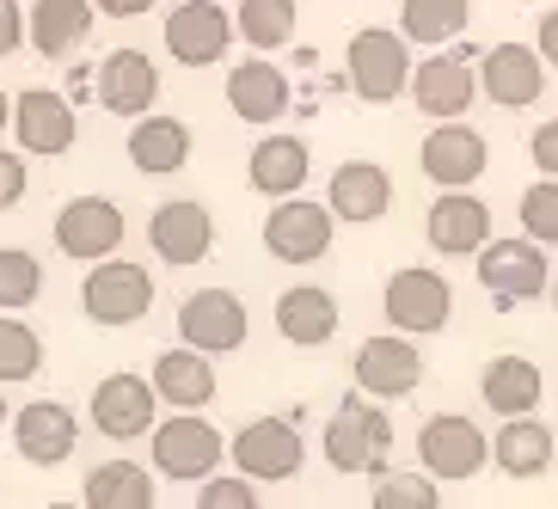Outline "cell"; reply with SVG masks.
Wrapping results in <instances>:
<instances>
[{"mask_svg": "<svg viewBox=\"0 0 558 509\" xmlns=\"http://www.w3.org/2000/svg\"><path fill=\"white\" fill-rule=\"evenodd\" d=\"M56 252L74 264H99V258H117L123 240H130V215L117 197H68L56 209Z\"/></svg>", "mask_w": 558, "mask_h": 509, "instance_id": "cell-5", "label": "cell"}, {"mask_svg": "<svg viewBox=\"0 0 558 509\" xmlns=\"http://www.w3.org/2000/svg\"><path fill=\"white\" fill-rule=\"evenodd\" d=\"M0 424H13V405H7V387H0Z\"/></svg>", "mask_w": 558, "mask_h": 509, "instance_id": "cell-46", "label": "cell"}, {"mask_svg": "<svg viewBox=\"0 0 558 509\" xmlns=\"http://www.w3.org/2000/svg\"><path fill=\"white\" fill-rule=\"evenodd\" d=\"M478 393H485V405H492L497 417H527V411H541V399H546V375L527 356H515V350H509V356L485 362Z\"/></svg>", "mask_w": 558, "mask_h": 509, "instance_id": "cell-30", "label": "cell"}, {"mask_svg": "<svg viewBox=\"0 0 558 509\" xmlns=\"http://www.w3.org/2000/svg\"><path fill=\"white\" fill-rule=\"evenodd\" d=\"M307 172H313V154H307L301 135H264L258 148H252V160H246L252 191H258V197H277V203L282 197H301Z\"/></svg>", "mask_w": 558, "mask_h": 509, "instance_id": "cell-28", "label": "cell"}, {"mask_svg": "<svg viewBox=\"0 0 558 509\" xmlns=\"http://www.w3.org/2000/svg\"><path fill=\"white\" fill-rule=\"evenodd\" d=\"M13 142H19V154L62 160L81 142V117H74L68 93H56V86H25V93H13Z\"/></svg>", "mask_w": 558, "mask_h": 509, "instance_id": "cell-10", "label": "cell"}, {"mask_svg": "<svg viewBox=\"0 0 558 509\" xmlns=\"http://www.w3.org/2000/svg\"><path fill=\"white\" fill-rule=\"evenodd\" d=\"M553 473H558V455H553Z\"/></svg>", "mask_w": 558, "mask_h": 509, "instance_id": "cell-49", "label": "cell"}, {"mask_svg": "<svg viewBox=\"0 0 558 509\" xmlns=\"http://www.w3.org/2000/svg\"><path fill=\"white\" fill-rule=\"evenodd\" d=\"M380 307H387L393 331H405V338H429V331H442L448 319H454V289H448L442 270H429V264H405V270L387 277Z\"/></svg>", "mask_w": 558, "mask_h": 509, "instance_id": "cell-8", "label": "cell"}, {"mask_svg": "<svg viewBox=\"0 0 558 509\" xmlns=\"http://www.w3.org/2000/svg\"><path fill=\"white\" fill-rule=\"evenodd\" d=\"M473 50H454V56H424V62L411 68V105L429 117V123H454V117H466V105H473L478 93V68L466 62Z\"/></svg>", "mask_w": 558, "mask_h": 509, "instance_id": "cell-16", "label": "cell"}, {"mask_svg": "<svg viewBox=\"0 0 558 509\" xmlns=\"http://www.w3.org/2000/svg\"><path fill=\"white\" fill-rule=\"evenodd\" d=\"M228 455L252 485H282V478L301 473L307 443H301L295 417H252V424H240V436L228 443Z\"/></svg>", "mask_w": 558, "mask_h": 509, "instance_id": "cell-9", "label": "cell"}, {"mask_svg": "<svg viewBox=\"0 0 558 509\" xmlns=\"http://www.w3.org/2000/svg\"><path fill=\"white\" fill-rule=\"evenodd\" d=\"M7 429H13L19 460H32V466H62V460H74V448H81V417H74L62 399H32V405H19Z\"/></svg>", "mask_w": 558, "mask_h": 509, "instance_id": "cell-18", "label": "cell"}, {"mask_svg": "<svg viewBox=\"0 0 558 509\" xmlns=\"http://www.w3.org/2000/svg\"><path fill=\"white\" fill-rule=\"evenodd\" d=\"M184 160H191V123L184 117L148 111L130 123V166L142 179H172V172H184Z\"/></svg>", "mask_w": 558, "mask_h": 509, "instance_id": "cell-26", "label": "cell"}, {"mask_svg": "<svg viewBox=\"0 0 558 509\" xmlns=\"http://www.w3.org/2000/svg\"><path fill=\"white\" fill-rule=\"evenodd\" d=\"M473 19V0H405L399 7V32L424 50H448Z\"/></svg>", "mask_w": 558, "mask_h": 509, "instance_id": "cell-33", "label": "cell"}, {"mask_svg": "<svg viewBox=\"0 0 558 509\" xmlns=\"http://www.w3.org/2000/svg\"><path fill=\"white\" fill-rule=\"evenodd\" d=\"M93 7H99L105 19H142L154 7V0H93Z\"/></svg>", "mask_w": 558, "mask_h": 509, "instance_id": "cell-44", "label": "cell"}, {"mask_svg": "<svg viewBox=\"0 0 558 509\" xmlns=\"http://www.w3.org/2000/svg\"><path fill=\"white\" fill-rule=\"evenodd\" d=\"M44 295V264L25 246H0V313H25Z\"/></svg>", "mask_w": 558, "mask_h": 509, "instance_id": "cell-36", "label": "cell"}, {"mask_svg": "<svg viewBox=\"0 0 558 509\" xmlns=\"http://www.w3.org/2000/svg\"><path fill=\"white\" fill-rule=\"evenodd\" d=\"M553 307H558V270H553Z\"/></svg>", "mask_w": 558, "mask_h": 509, "instance_id": "cell-48", "label": "cell"}, {"mask_svg": "<svg viewBox=\"0 0 558 509\" xmlns=\"http://www.w3.org/2000/svg\"><path fill=\"white\" fill-rule=\"evenodd\" d=\"M478 264V282H485V295H497V307H522V301H541V289H553V264H546L541 240H485L473 252Z\"/></svg>", "mask_w": 558, "mask_h": 509, "instance_id": "cell-4", "label": "cell"}, {"mask_svg": "<svg viewBox=\"0 0 558 509\" xmlns=\"http://www.w3.org/2000/svg\"><path fill=\"white\" fill-rule=\"evenodd\" d=\"M197 509H258V485L246 473H209Z\"/></svg>", "mask_w": 558, "mask_h": 509, "instance_id": "cell-39", "label": "cell"}, {"mask_svg": "<svg viewBox=\"0 0 558 509\" xmlns=\"http://www.w3.org/2000/svg\"><path fill=\"white\" fill-rule=\"evenodd\" d=\"M25 191H32V166H25V154L0 148V215L19 209V203H25Z\"/></svg>", "mask_w": 558, "mask_h": 509, "instance_id": "cell-40", "label": "cell"}, {"mask_svg": "<svg viewBox=\"0 0 558 509\" xmlns=\"http://www.w3.org/2000/svg\"><path fill=\"white\" fill-rule=\"evenodd\" d=\"M417 160H424V179L442 184V191H466V184L485 179V166H492V154H485V135L466 130V123H436V130L424 135V148H417Z\"/></svg>", "mask_w": 558, "mask_h": 509, "instance_id": "cell-19", "label": "cell"}, {"mask_svg": "<svg viewBox=\"0 0 558 509\" xmlns=\"http://www.w3.org/2000/svg\"><path fill=\"white\" fill-rule=\"evenodd\" d=\"M417 460H424L429 478L460 485V478L485 473V460H492V436H485L466 411H436V417H424V429H417Z\"/></svg>", "mask_w": 558, "mask_h": 509, "instance_id": "cell-6", "label": "cell"}, {"mask_svg": "<svg viewBox=\"0 0 558 509\" xmlns=\"http://www.w3.org/2000/svg\"><path fill=\"white\" fill-rule=\"evenodd\" d=\"M338 215L331 203H307V197H282L277 209L264 215V252L282 264H319L331 252Z\"/></svg>", "mask_w": 558, "mask_h": 509, "instance_id": "cell-12", "label": "cell"}, {"mask_svg": "<svg viewBox=\"0 0 558 509\" xmlns=\"http://www.w3.org/2000/svg\"><path fill=\"white\" fill-rule=\"evenodd\" d=\"M154 393H160V405L172 411H203L215 405V393H221V380H215V356H203V350H160L154 356Z\"/></svg>", "mask_w": 558, "mask_h": 509, "instance_id": "cell-25", "label": "cell"}, {"mask_svg": "<svg viewBox=\"0 0 558 509\" xmlns=\"http://www.w3.org/2000/svg\"><path fill=\"white\" fill-rule=\"evenodd\" d=\"M148 246L160 264H203L215 252V215L209 203L197 197H166L160 209L148 215Z\"/></svg>", "mask_w": 558, "mask_h": 509, "instance_id": "cell-17", "label": "cell"}, {"mask_svg": "<svg viewBox=\"0 0 558 509\" xmlns=\"http://www.w3.org/2000/svg\"><path fill=\"white\" fill-rule=\"evenodd\" d=\"M411 37L405 32H387V25H362L356 37L344 44V74H350V93L362 105H393L399 93L411 86Z\"/></svg>", "mask_w": 558, "mask_h": 509, "instance_id": "cell-3", "label": "cell"}, {"mask_svg": "<svg viewBox=\"0 0 558 509\" xmlns=\"http://www.w3.org/2000/svg\"><path fill=\"white\" fill-rule=\"evenodd\" d=\"M37 368H44V338L19 313H0V387L37 380Z\"/></svg>", "mask_w": 558, "mask_h": 509, "instance_id": "cell-35", "label": "cell"}, {"mask_svg": "<svg viewBox=\"0 0 558 509\" xmlns=\"http://www.w3.org/2000/svg\"><path fill=\"white\" fill-rule=\"evenodd\" d=\"M558 455V436L527 411V417H504V429L492 436V466L509 478H541Z\"/></svg>", "mask_w": 558, "mask_h": 509, "instance_id": "cell-31", "label": "cell"}, {"mask_svg": "<svg viewBox=\"0 0 558 509\" xmlns=\"http://www.w3.org/2000/svg\"><path fill=\"white\" fill-rule=\"evenodd\" d=\"M228 111L240 123H277L289 111V74L264 56H246V62L228 68Z\"/></svg>", "mask_w": 558, "mask_h": 509, "instance_id": "cell-27", "label": "cell"}, {"mask_svg": "<svg viewBox=\"0 0 558 509\" xmlns=\"http://www.w3.org/2000/svg\"><path fill=\"white\" fill-rule=\"evenodd\" d=\"M295 0H240V13H233V32L246 37L252 50H282L289 37H295Z\"/></svg>", "mask_w": 558, "mask_h": 509, "instance_id": "cell-34", "label": "cell"}, {"mask_svg": "<svg viewBox=\"0 0 558 509\" xmlns=\"http://www.w3.org/2000/svg\"><path fill=\"white\" fill-rule=\"evenodd\" d=\"M534 50H541V62L553 68V74H558V7H553V13L541 19V44H534Z\"/></svg>", "mask_w": 558, "mask_h": 509, "instance_id": "cell-43", "label": "cell"}, {"mask_svg": "<svg viewBox=\"0 0 558 509\" xmlns=\"http://www.w3.org/2000/svg\"><path fill=\"white\" fill-rule=\"evenodd\" d=\"M44 509H86V504H44Z\"/></svg>", "mask_w": 558, "mask_h": 509, "instance_id": "cell-47", "label": "cell"}, {"mask_svg": "<svg viewBox=\"0 0 558 509\" xmlns=\"http://www.w3.org/2000/svg\"><path fill=\"white\" fill-rule=\"evenodd\" d=\"M522 233L541 246H558V179H541L522 191Z\"/></svg>", "mask_w": 558, "mask_h": 509, "instance_id": "cell-38", "label": "cell"}, {"mask_svg": "<svg viewBox=\"0 0 558 509\" xmlns=\"http://www.w3.org/2000/svg\"><path fill=\"white\" fill-rule=\"evenodd\" d=\"M277 331L295 350H319L338 338V301L319 289V282H295L277 295Z\"/></svg>", "mask_w": 558, "mask_h": 509, "instance_id": "cell-29", "label": "cell"}, {"mask_svg": "<svg viewBox=\"0 0 558 509\" xmlns=\"http://www.w3.org/2000/svg\"><path fill=\"white\" fill-rule=\"evenodd\" d=\"M148 460L160 478H184V485H203V478L228 460V436L203 417V411H172L148 429Z\"/></svg>", "mask_w": 558, "mask_h": 509, "instance_id": "cell-1", "label": "cell"}, {"mask_svg": "<svg viewBox=\"0 0 558 509\" xmlns=\"http://www.w3.org/2000/svg\"><path fill=\"white\" fill-rule=\"evenodd\" d=\"M368 509H442V478H429V473H380Z\"/></svg>", "mask_w": 558, "mask_h": 509, "instance_id": "cell-37", "label": "cell"}, {"mask_svg": "<svg viewBox=\"0 0 558 509\" xmlns=\"http://www.w3.org/2000/svg\"><path fill=\"white\" fill-rule=\"evenodd\" d=\"M417 387H424V350L411 344L405 331H380V338L356 344V393L380 399V405H399Z\"/></svg>", "mask_w": 558, "mask_h": 509, "instance_id": "cell-11", "label": "cell"}, {"mask_svg": "<svg viewBox=\"0 0 558 509\" xmlns=\"http://www.w3.org/2000/svg\"><path fill=\"white\" fill-rule=\"evenodd\" d=\"M154 473L142 460H99L81 478V504L86 509H154Z\"/></svg>", "mask_w": 558, "mask_h": 509, "instance_id": "cell-32", "label": "cell"}, {"mask_svg": "<svg viewBox=\"0 0 558 509\" xmlns=\"http://www.w3.org/2000/svg\"><path fill=\"white\" fill-rule=\"evenodd\" d=\"M326 460L331 473H387V455H393V417L380 411V399H344V405L326 417Z\"/></svg>", "mask_w": 558, "mask_h": 509, "instance_id": "cell-2", "label": "cell"}, {"mask_svg": "<svg viewBox=\"0 0 558 509\" xmlns=\"http://www.w3.org/2000/svg\"><path fill=\"white\" fill-rule=\"evenodd\" d=\"M99 105L111 117H148L154 105H160V68L148 62V50H111L99 62Z\"/></svg>", "mask_w": 558, "mask_h": 509, "instance_id": "cell-21", "label": "cell"}, {"mask_svg": "<svg viewBox=\"0 0 558 509\" xmlns=\"http://www.w3.org/2000/svg\"><path fill=\"white\" fill-rule=\"evenodd\" d=\"M527 160L541 166V179H558V117H546L541 130L527 135Z\"/></svg>", "mask_w": 558, "mask_h": 509, "instance_id": "cell-41", "label": "cell"}, {"mask_svg": "<svg viewBox=\"0 0 558 509\" xmlns=\"http://www.w3.org/2000/svg\"><path fill=\"white\" fill-rule=\"evenodd\" d=\"M81 307L93 326H135L154 307V277L135 258H99L81 282Z\"/></svg>", "mask_w": 558, "mask_h": 509, "instance_id": "cell-7", "label": "cell"}, {"mask_svg": "<svg viewBox=\"0 0 558 509\" xmlns=\"http://www.w3.org/2000/svg\"><path fill=\"white\" fill-rule=\"evenodd\" d=\"M478 86H485V99H492L497 111L541 105V93H546L541 50H534V44H497V50H485V62H478Z\"/></svg>", "mask_w": 558, "mask_h": 509, "instance_id": "cell-20", "label": "cell"}, {"mask_svg": "<svg viewBox=\"0 0 558 509\" xmlns=\"http://www.w3.org/2000/svg\"><path fill=\"white\" fill-rule=\"evenodd\" d=\"M13 130V93H7V86H0V135Z\"/></svg>", "mask_w": 558, "mask_h": 509, "instance_id": "cell-45", "label": "cell"}, {"mask_svg": "<svg viewBox=\"0 0 558 509\" xmlns=\"http://www.w3.org/2000/svg\"><path fill=\"white\" fill-rule=\"evenodd\" d=\"M25 50V7L19 0H0V62Z\"/></svg>", "mask_w": 558, "mask_h": 509, "instance_id": "cell-42", "label": "cell"}, {"mask_svg": "<svg viewBox=\"0 0 558 509\" xmlns=\"http://www.w3.org/2000/svg\"><path fill=\"white\" fill-rule=\"evenodd\" d=\"M326 203L344 228H368V221H380L393 209V179H387L380 160H344L326 184Z\"/></svg>", "mask_w": 558, "mask_h": 509, "instance_id": "cell-22", "label": "cell"}, {"mask_svg": "<svg viewBox=\"0 0 558 509\" xmlns=\"http://www.w3.org/2000/svg\"><path fill=\"white\" fill-rule=\"evenodd\" d=\"M99 7L93 0H32L25 7V44H32L44 62H68V56L86 44Z\"/></svg>", "mask_w": 558, "mask_h": 509, "instance_id": "cell-24", "label": "cell"}, {"mask_svg": "<svg viewBox=\"0 0 558 509\" xmlns=\"http://www.w3.org/2000/svg\"><path fill=\"white\" fill-rule=\"evenodd\" d=\"M160 37H166V56H172V62L215 68L240 32H233V13L221 7V0H184V7L166 13V32Z\"/></svg>", "mask_w": 558, "mask_h": 509, "instance_id": "cell-14", "label": "cell"}, {"mask_svg": "<svg viewBox=\"0 0 558 509\" xmlns=\"http://www.w3.org/2000/svg\"><path fill=\"white\" fill-rule=\"evenodd\" d=\"M424 233L442 258H473V252L492 240V209H485L473 191H442L424 215Z\"/></svg>", "mask_w": 558, "mask_h": 509, "instance_id": "cell-23", "label": "cell"}, {"mask_svg": "<svg viewBox=\"0 0 558 509\" xmlns=\"http://www.w3.org/2000/svg\"><path fill=\"white\" fill-rule=\"evenodd\" d=\"M93 429L99 436H111V443H142L160 417V393H154L148 375H130V368H117V375H105L99 387H93Z\"/></svg>", "mask_w": 558, "mask_h": 509, "instance_id": "cell-13", "label": "cell"}, {"mask_svg": "<svg viewBox=\"0 0 558 509\" xmlns=\"http://www.w3.org/2000/svg\"><path fill=\"white\" fill-rule=\"evenodd\" d=\"M252 331V313L246 301L233 295V289H197V295H184L179 307V338L203 356H228V350L246 344Z\"/></svg>", "mask_w": 558, "mask_h": 509, "instance_id": "cell-15", "label": "cell"}]
</instances>
